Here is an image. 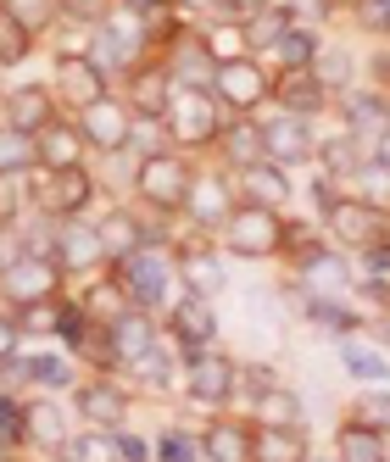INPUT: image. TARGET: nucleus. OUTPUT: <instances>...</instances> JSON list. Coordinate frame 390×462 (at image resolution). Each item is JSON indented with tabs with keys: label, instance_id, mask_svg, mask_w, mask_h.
<instances>
[{
	"label": "nucleus",
	"instance_id": "obj_47",
	"mask_svg": "<svg viewBox=\"0 0 390 462\" xmlns=\"http://www.w3.org/2000/svg\"><path fill=\"white\" fill-rule=\"evenodd\" d=\"M112 457L117 462H151V440L123 423V429H112Z\"/></svg>",
	"mask_w": 390,
	"mask_h": 462
},
{
	"label": "nucleus",
	"instance_id": "obj_56",
	"mask_svg": "<svg viewBox=\"0 0 390 462\" xmlns=\"http://www.w3.org/2000/svg\"><path fill=\"white\" fill-rule=\"evenodd\" d=\"M0 462H12V446H6V440H0Z\"/></svg>",
	"mask_w": 390,
	"mask_h": 462
},
{
	"label": "nucleus",
	"instance_id": "obj_48",
	"mask_svg": "<svg viewBox=\"0 0 390 462\" xmlns=\"http://www.w3.org/2000/svg\"><path fill=\"white\" fill-rule=\"evenodd\" d=\"M0 440H6V446L23 440V402L6 395V390H0Z\"/></svg>",
	"mask_w": 390,
	"mask_h": 462
},
{
	"label": "nucleus",
	"instance_id": "obj_6",
	"mask_svg": "<svg viewBox=\"0 0 390 462\" xmlns=\"http://www.w3.org/2000/svg\"><path fill=\"white\" fill-rule=\"evenodd\" d=\"M212 95L229 112H251V106H263L274 95V79L256 68L251 56H235V61H218V68H212Z\"/></svg>",
	"mask_w": 390,
	"mask_h": 462
},
{
	"label": "nucleus",
	"instance_id": "obj_10",
	"mask_svg": "<svg viewBox=\"0 0 390 462\" xmlns=\"http://www.w3.org/2000/svg\"><path fill=\"white\" fill-rule=\"evenodd\" d=\"M51 95L61 106H89V101H101L107 95V68L95 61L89 51H61L56 56V84H51Z\"/></svg>",
	"mask_w": 390,
	"mask_h": 462
},
{
	"label": "nucleus",
	"instance_id": "obj_8",
	"mask_svg": "<svg viewBox=\"0 0 390 462\" xmlns=\"http://www.w3.org/2000/svg\"><path fill=\"white\" fill-rule=\"evenodd\" d=\"M184 390H190V402L195 407H223L235 395V362L201 346V351H190L184 356Z\"/></svg>",
	"mask_w": 390,
	"mask_h": 462
},
{
	"label": "nucleus",
	"instance_id": "obj_54",
	"mask_svg": "<svg viewBox=\"0 0 390 462\" xmlns=\"http://www.w3.org/2000/svg\"><path fill=\"white\" fill-rule=\"evenodd\" d=\"M117 6H128V12H151V6H162V0H117Z\"/></svg>",
	"mask_w": 390,
	"mask_h": 462
},
{
	"label": "nucleus",
	"instance_id": "obj_40",
	"mask_svg": "<svg viewBox=\"0 0 390 462\" xmlns=\"http://www.w3.org/2000/svg\"><path fill=\"white\" fill-rule=\"evenodd\" d=\"M340 362H346V374L368 379V384H385V379H390V356H379V351H368V346H351V340H346Z\"/></svg>",
	"mask_w": 390,
	"mask_h": 462
},
{
	"label": "nucleus",
	"instance_id": "obj_18",
	"mask_svg": "<svg viewBox=\"0 0 390 462\" xmlns=\"http://www.w3.org/2000/svg\"><path fill=\"white\" fill-rule=\"evenodd\" d=\"M107 335H112V356H117V368H128V362H140L151 346H156V323L145 307H128L117 323H107Z\"/></svg>",
	"mask_w": 390,
	"mask_h": 462
},
{
	"label": "nucleus",
	"instance_id": "obj_26",
	"mask_svg": "<svg viewBox=\"0 0 390 462\" xmlns=\"http://www.w3.org/2000/svg\"><path fill=\"white\" fill-rule=\"evenodd\" d=\"M240 184H246V201H251V207L279 212V207L290 201V184H284V168H279V162H251V168H240Z\"/></svg>",
	"mask_w": 390,
	"mask_h": 462
},
{
	"label": "nucleus",
	"instance_id": "obj_32",
	"mask_svg": "<svg viewBox=\"0 0 390 462\" xmlns=\"http://www.w3.org/2000/svg\"><path fill=\"white\" fill-rule=\"evenodd\" d=\"M34 28H28L17 12H6V6H0V68H17V61H28V56H34Z\"/></svg>",
	"mask_w": 390,
	"mask_h": 462
},
{
	"label": "nucleus",
	"instance_id": "obj_51",
	"mask_svg": "<svg viewBox=\"0 0 390 462\" xmlns=\"http://www.w3.org/2000/svg\"><path fill=\"white\" fill-rule=\"evenodd\" d=\"M23 351V328H17V318H6V312H0V362H6V356H17Z\"/></svg>",
	"mask_w": 390,
	"mask_h": 462
},
{
	"label": "nucleus",
	"instance_id": "obj_19",
	"mask_svg": "<svg viewBox=\"0 0 390 462\" xmlns=\"http://www.w3.org/2000/svg\"><path fill=\"white\" fill-rule=\"evenodd\" d=\"M201 457L207 462H251V423L246 418H212L201 429Z\"/></svg>",
	"mask_w": 390,
	"mask_h": 462
},
{
	"label": "nucleus",
	"instance_id": "obj_58",
	"mask_svg": "<svg viewBox=\"0 0 390 462\" xmlns=\"http://www.w3.org/2000/svg\"><path fill=\"white\" fill-rule=\"evenodd\" d=\"M0 235H6V223H0Z\"/></svg>",
	"mask_w": 390,
	"mask_h": 462
},
{
	"label": "nucleus",
	"instance_id": "obj_7",
	"mask_svg": "<svg viewBox=\"0 0 390 462\" xmlns=\"http://www.w3.org/2000/svg\"><path fill=\"white\" fill-rule=\"evenodd\" d=\"M73 123H79V134H84V145H89V151L117 156V151L128 145V123H135V112H128V101H117V95H101V101L79 106V112H73Z\"/></svg>",
	"mask_w": 390,
	"mask_h": 462
},
{
	"label": "nucleus",
	"instance_id": "obj_5",
	"mask_svg": "<svg viewBox=\"0 0 390 462\" xmlns=\"http://www.w3.org/2000/svg\"><path fill=\"white\" fill-rule=\"evenodd\" d=\"M112 273L123 279L128 301L151 312V307H162V295H168V284H173V262L162 256V251H156V240H151V245H140L135 256H123Z\"/></svg>",
	"mask_w": 390,
	"mask_h": 462
},
{
	"label": "nucleus",
	"instance_id": "obj_38",
	"mask_svg": "<svg viewBox=\"0 0 390 462\" xmlns=\"http://www.w3.org/2000/svg\"><path fill=\"white\" fill-rule=\"evenodd\" d=\"M201 45H207L212 61H235V56H246V23H212L207 34H201Z\"/></svg>",
	"mask_w": 390,
	"mask_h": 462
},
{
	"label": "nucleus",
	"instance_id": "obj_34",
	"mask_svg": "<svg viewBox=\"0 0 390 462\" xmlns=\"http://www.w3.org/2000/svg\"><path fill=\"white\" fill-rule=\"evenodd\" d=\"M307 73H312L323 89H346V79H351V56H346L340 45H318L312 61H307Z\"/></svg>",
	"mask_w": 390,
	"mask_h": 462
},
{
	"label": "nucleus",
	"instance_id": "obj_53",
	"mask_svg": "<svg viewBox=\"0 0 390 462\" xmlns=\"http://www.w3.org/2000/svg\"><path fill=\"white\" fill-rule=\"evenodd\" d=\"M323 12H330V0H284V17H302V28Z\"/></svg>",
	"mask_w": 390,
	"mask_h": 462
},
{
	"label": "nucleus",
	"instance_id": "obj_22",
	"mask_svg": "<svg viewBox=\"0 0 390 462\" xmlns=\"http://www.w3.org/2000/svg\"><path fill=\"white\" fill-rule=\"evenodd\" d=\"M95 228H101V251H107V262H123V256H135L140 245H151V240H156L135 212H107Z\"/></svg>",
	"mask_w": 390,
	"mask_h": 462
},
{
	"label": "nucleus",
	"instance_id": "obj_11",
	"mask_svg": "<svg viewBox=\"0 0 390 462\" xmlns=\"http://www.w3.org/2000/svg\"><path fill=\"white\" fill-rule=\"evenodd\" d=\"M51 256H56L61 273H89V268H101V262H107V251H101V228L84 223V217H56Z\"/></svg>",
	"mask_w": 390,
	"mask_h": 462
},
{
	"label": "nucleus",
	"instance_id": "obj_17",
	"mask_svg": "<svg viewBox=\"0 0 390 462\" xmlns=\"http://www.w3.org/2000/svg\"><path fill=\"white\" fill-rule=\"evenodd\" d=\"M0 112H6L12 128H23V134H40L45 123H56V95L40 89V84H17L0 95Z\"/></svg>",
	"mask_w": 390,
	"mask_h": 462
},
{
	"label": "nucleus",
	"instance_id": "obj_46",
	"mask_svg": "<svg viewBox=\"0 0 390 462\" xmlns=\"http://www.w3.org/2000/svg\"><path fill=\"white\" fill-rule=\"evenodd\" d=\"M0 6H6V12H17L28 28H34V34H40L45 23H56V17H61V6H56V0H0Z\"/></svg>",
	"mask_w": 390,
	"mask_h": 462
},
{
	"label": "nucleus",
	"instance_id": "obj_41",
	"mask_svg": "<svg viewBox=\"0 0 390 462\" xmlns=\"http://www.w3.org/2000/svg\"><path fill=\"white\" fill-rule=\"evenodd\" d=\"M128 374H135L140 384H151V390H168L173 384V356H168V346H151L140 362H128Z\"/></svg>",
	"mask_w": 390,
	"mask_h": 462
},
{
	"label": "nucleus",
	"instance_id": "obj_9",
	"mask_svg": "<svg viewBox=\"0 0 390 462\" xmlns=\"http://www.w3.org/2000/svg\"><path fill=\"white\" fill-rule=\"evenodd\" d=\"M162 123H168V134L184 140V145H212L218 140L212 89H173V101H168V112H162Z\"/></svg>",
	"mask_w": 390,
	"mask_h": 462
},
{
	"label": "nucleus",
	"instance_id": "obj_20",
	"mask_svg": "<svg viewBox=\"0 0 390 462\" xmlns=\"http://www.w3.org/2000/svg\"><path fill=\"white\" fill-rule=\"evenodd\" d=\"M168 328H173V340L184 346V356L201 351V346H212L218 318H212V307H207V295H184V301L173 307V318H168Z\"/></svg>",
	"mask_w": 390,
	"mask_h": 462
},
{
	"label": "nucleus",
	"instance_id": "obj_39",
	"mask_svg": "<svg viewBox=\"0 0 390 462\" xmlns=\"http://www.w3.org/2000/svg\"><path fill=\"white\" fill-rule=\"evenodd\" d=\"M123 151H135L140 162L156 156V151H168V123H162V117H135V123H128V145Z\"/></svg>",
	"mask_w": 390,
	"mask_h": 462
},
{
	"label": "nucleus",
	"instance_id": "obj_57",
	"mask_svg": "<svg viewBox=\"0 0 390 462\" xmlns=\"http://www.w3.org/2000/svg\"><path fill=\"white\" fill-rule=\"evenodd\" d=\"M302 462H323V457H302Z\"/></svg>",
	"mask_w": 390,
	"mask_h": 462
},
{
	"label": "nucleus",
	"instance_id": "obj_23",
	"mask_svg": "<svg viewBox=\"0 0 390 462\" xmlns=\"http://www.w3.org/2000/svg\"><path fill=\"white\" fill-rule=\"evenodd\" d=\"M79 307H84V318H89V323H117L135 301H128L123 279H117V273H107V279H89V284L79 290Z\"/></svg>",
	"mask_w": 390,
	"mask_h": 462
},
{
	"label": "nucleus",
	"instance_id": "obj_13",
	"mask_svg": "<svg viewBox=\"0 0 390 462\" xmlns=\"http://www.w3.org/2000/svg\"><path fill=\"white\" fill-rule=\"evenodd\" d=\"M68 407L61 402H45V395H23V440L28 446H40V451H61L68 446Z\"/></svg>",
	"mask_w": 390,
	"mask_h": 462
},
{
	"label": "nucleus",
	"instance_id": "obj_33",
	"mask_svg": "<svg viewBox=\"0 0 390 462\" xmlns=\"http://www.w3.org/2000/svg\"><path fill=\"white\" fill-rule=\"evenodd\" d=\"M218 145H223V156H229L235 168H251V162H268V156H263V128H256V123L223 128V134H218Z\"/></svg>",
	"mask_w": 390,
	"mask_h": 462
},
{
	"label": "nucleus",
	"instance_id": "obj_4",
	"mask_svg": "<svg viewBox=\"0 0 390 462\" xmlns=\"http://www.w3.org/2000/svg\"><path fill=\"white\" fill-rule=\"evenodd\" d=\"M218 228H223V245H229L235 256H274V251L284 245V223H279V212L251 207V201L235 207Z\"/></svg>",
	"mask_w": 390,
	"mask_h": 462
},
{
	"label": "nucleus",
	"instance_id": "obj_27",
	"mask_svg": "<svg viewBox=\"0 0 390 462\" xmlns=\"http://www.w3.org/2000/svg\"><path fill=\"white\" fill-rule=\"evenodd\" d=\"M335 462H390V446H385V435L374 423H363V418H351V423H340V435H335Z\"/></svg>",
	"mask_w": 390,
	"mask_h": 462
},
{
	"label": "nucleus",
	"instance_id": "obj_16",
	"mask_svg": "<svg viewBox=\"0 0 390 462\" xmlns=\"http://www.w3.org/2000/svg\"><path fill=\"white\" fill-rule=\"evenodd\" d=\"M330 235L340 245H374L379 240V207L363 201V195H340L330 207Z\"/></svg>",
	"mask_w": 390,
	"mask_h": 462
},
{
	"label": "nucleus",
	"instance_id": "obj_55",
	"mask_svg": "<svg viewBox=\"0 0 390 462\" xmlns=\"http://www.w3.org/2000/svg\"><path fill=\"white\" fill-rule=\"evenodd\" d=\"M179 6H218V0H179Z\"/></svg>",
	"mask_w": 390,
	"mask_h": 462
},
{
	"label": "nucleus",
	"instance_id": "obj_12",
	"mask_svg": "<svg viewBox=\"0 0 390 462\" xmlns=\"http://www.w3.org/2000/svg\"><path fill=\"white\" fill-rule=\"evenodd\" d=\"M73 407H79V418H84L89 429H123L128 395H123V384H117L112 374H89V379L73 384Z\"/></svg>",
	"mask_w": 390,
	"mask_h": 462
},
{
	"label": "nucleus",
	"instance_id": "obj_1",
	"mask_svg": "<svg viewBox=\"0 0 390 462\" xmlns=\"http://www.w3.org/2000/svg\"><path fill=\"white\" fill-rule=\"evenodd\" d=\"M61 279H68V273L56 268V256L23 251L17 262H6V268H0V301H6L12 312L34 307V301H56V295H61Z\"/></svg>",
	"mask_w": 390,
	"mask_h": 462
},
{
	"label": "nucleus",
	"instance_id": "obj_30",
	"mask_svg": "<svg viewBox=\"0 0 390 462\" xmlns=\"http://www.w3.org/2000/svg\"><path fill=\"white\" fill-rule=\"evenodd\" d=\"M173 273L184 279V290H190V295H218L223 284H229V273L218 268V256H212V251H184Z\"/></svg>",
	"mask_w": 390,
	"mask_h": 462
},
{
	"label": "nucleus",
	"instance_id": "obj_43",
	"mask_svg": "<svg viewBox=\"0 0 390 462\" xmlns=\"http://www.w3.org/2000/svg\"><path fill=\"white\" fill-rule=\"evenodd\" d=\"M307 318H312L318 328H330V335H357V328H363V318H357L351 307H340V301H312Z\"/></svg>",
	"mask_w": 390,
	"mask_h": 462
},
{
	"label": "nucleus",
	"instance_id": "obj_24",
	"mask_svg": "<svg viewBox=\"0 0 390 462\" xmlns=\"http://www.w3.org/2000/svg\"><path fill=\"white\" fill-rule=\"evenodd\" d=\"M279 106L290 112V117H312V112H323V101H330V89H323L307 68H284V79H279Z\"/></svg>",
	"mask_w": 390,
	"mask_h": 462
},
{
	"label": "nucleus",
	"instance_id": "obj_14",
	"mask_svg": "<svg viewBox=\"0 0 390 462\" xmlns=\"http://www.w3.org/2000/svg\"><path fill=\"white\" fill-rule=\"evenodd\" d=\"M84 134H79V123H45L40 134H34V168L45 173H61V168H84Z\"/></svg>",
	"mask_w": 390,
	"mask_h": 462
},
{
	"label": "nucleus",
	"instance_id": "obj_29",
	"mask_svg": "<svg viewBox=\"0 0 390 462\" xmlns=\"http://www.w3.org/2000/svg\"><path fill=\"white\" fill-rule=\"evenodd\" d=\"M179 212H190L195 223H223L235 212V201H229V184L223 179H190V195H184V207Z\"/></svg>",
	"mask_w": 390,
	"mask_h": 462
},
{
	"label": "nucleus",
	"instance_id": "obj_3",
	"mask_svg": "<svg viewBox=\"0 0 390 462\" xmlns=\"http://www.w3.org/2000/svg\"><path fill=\"white\" fill-rule=\"evenodd\" d=\"M34 212L40 217H84V207L95 201V173L89 168H61V173H45L34 168Z\"/></svg>",
	"mask_w": 390,
	"mask_h": 462
},
{
	"label": "nucleus",
	"instance_id": "obj_44",
	"mask_svg": "<svg viewBox=\"0 0 390 462\" xmlns=\"http://www.w3.org/2000/svg\"><path fill=\"white\" fill-rule=\"evenodd\" d=\"M28 379L45 384V390H61V384H73V362H68V356L40 351V356H28Z\"/></svg>",
	"mask_w": 390,
	"mask_h": 462
},
{
	"label": "nucleus",
	"instance_id": "obj_31",
	"mask_svg": "<svg viewBox=\"0 0 390 462\" xmlns=\"http://www.w3.org/2000/svg\"><path fill=\"white\" fill-rule=\"evenodd\" d=\"M251 407H256V423H279V429H296L302 423V395L284 390V384H268Z\"/></svg>",
	"mask_w": 390,
	"mask_h": 462
},
{
	"label": "nucleus",
	"instance_id": "obj_35",
	"mask_svg": "<svg viewBox=\"0 0 390 462\" xmlns=\"http://www.w3.org/2000/svg\"><path fill=\"white\" fill-rule=\"evenodd\" d=\"M151 462H201V435H184V429H162L151 440Z\"/></svg>",
	"mask_w": 390,
	"mask_h": 462
},
{
	"label": "nucleus",
	"instance_id": "obj_42",
	"mask_svg": "<svg viewBox=\"0 0 390 462\" xmlns=\"http://www.w3.org/2000/svg\"><path fill=\"white\" fill-rule=\"evenodd\" d=\"M279 61H284V68H307V61H312V51H318V40H312V28H302V23H290L284 28V34H279Z\"/></svg>",
	"mask_w": 390,
	"mask_h": 462
},
{
	"label": "nucleus",
	"instance_id": "obj_45",
	"mask_svg": "<svg viewBox=\"0 0 390 462\" xmlns=\"http://www.w3.org/2000/svg\"><path fill=\"white\" fill-rule=\"evenodd\" d=\"M284 28H290V17H284L279 6H263V12L246 23V45H279Z\"/></svg>",
	"mask_w": 390,
	"mask_h": 462
},
{
	"label": "nucleus",
	"instance_id": "obj_49",
	"mask_svg": "<svg viewBox=\"0 0 390 462\" xmlns=\"http://www.w3.org/2000/svg\"><path fill=\"white\" fill-rule=\"evenodd\" d=\"M357 418L363 423H374L379 435L390 429V390H374V395H363V407H357Z\"/></svg>",
	"mask_w": 390,
	"mask_h": 462
},
{
	"label": "nucleus",
	"instance_id": "obj_2",
	"mask_svg": "<svg viewBox=\"0 0 390 462\" xmlns=\"http://www.w3.org/2000/svg\"><path fill=\"white\" fill-rule=\"evenodd\" d=\"M190 179H195V168L179 151H156V156L135 162V195L156 212H179L184 195H190Z\"/></svg>",
	"mask_w": 390,
	"mask_h": 462
},
{
	"label": "nucleus",
	"instance_id": "obj_21",
	"mask_svg": "<svg viewBox=\"0 0 390 462\" xmlns=\"http://www.w3.org/2000/svg\"><path fill=\"white\" fill-rule=\"evenodd\" d=\"M212 68H218V61L207 56L201 40H179V45L168 51V61H162V73H168L173 89H207V84H212Z\"/></svg>",
	"mask_w": 390,
	"mask_h": 462
},
{
	"label": "nucleus",
	"instance_id": "obj_52",
	"mask_svg": "<svg viewBox=\"0 0 390 462\" xmlns=\"http://www.w3.org/2000/svg\"><path fill=\"white\" fill-rule=\"evenodd\" d=\"M218 6L229 12V23H251V17L263 12V6H274V0H218Z\"/></svg>",
	"mask_w": 390,
	"mask_h": 462
},
{
	"label": "nucleus",
	"instance_id": "obj_25",
	"mask_svg": "<svg viewBox=\"0 0 390 462\" xmlns=\"http://www.w3.org/2000/svg\"><path fill=\"white\" fill-rule=\"evenodd\" d=\"M168 101H173V84H168V73H162V61L156 68H140L135 79H128V112L135 117H162Z\"/></svg>",
	"mask_w": 390,
	"mask_h": 462
},
{
	"label": "nucleus",
	"instance_id": "obj_37",
	"mask_svg": "<svg viewBox=\"0 0 390 462\" xmlns=\"http://www.w3.org/2000/svg\"><path fill=\"white\" fill-rule=\"evenodd\" d=\"M56 457L61 462H117L112 457V429H89V435H79V440L68 435V446H61Z\"/></svg>",
	"mask_w": 390,
	"mask_h": 462
},
{
	"label": "nucleus",
	"instance_id": "obj_28",
	"mask_svg": "<svg viewBox=\"0 0 390 462\" xmlns=\"http://www.w3.org/2000/svg\"><path fill=\"white\" fill-rule=\"evenodd\" d=\"M302 429H279V423H256L251 429V462H302Z\"/></svg>",
	"mask_w": 390,
	"mask_h": 462
},
{
	"label": "nucleus",
	"instance_id": "obj_50",
	"mask_svg": "<svg viewBox=\"0 0 390 462\" xmlns=\"http://www.w3.org/2000/svg\"><path fill=\"white\" fill-rule=\"evenodd\" d=\"M357 23L374 34H390V0H357Z\"/></svg>",
	"mask_w": 390,
	"mask_h": 462
},
{
	"label": "nucleus",
	"instance_id": "obj_36",
	"mask_svg": "<svg viewBox=\"0 0 390 462\" xmlns=\"http://www.w3.org/2000/svg\"><path fill=\"white\" fill-rule=\"evenodd\" d=\"M23 168H34V134L0 123V173H23Z\"/></svg>",
	"mask_w": 390,
	"mask_h": 462
},
{
	"label": "nucleus",
	"instance_id": "obj_15",
	"mask_svg": "<svg viewBox=\"0 0 390 462\" xmlns=\"http://www.w3.org/2000/svg\"><path fill=\"white\" fill-rule=\"evenodd\" d=\"M312 151H318V140H312L307 117H290L284 112L279 123L263 128V156L279 162V168H302V162H312Z\"/></svg>",
	"mask_w": 390,
	"mask_h": 462
}]
</instances>
